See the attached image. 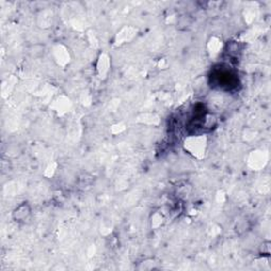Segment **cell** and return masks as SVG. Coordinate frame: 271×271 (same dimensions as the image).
I'll list each match as a JSON object with an SVG mask.
<instances>
[{
    "label": "cell",
    "mask_w": 271,
    "mask_h": 271,
    "mask_svg": "<svg viewBox=\"0 0 271 271\" xmlns=\"http://www.w3.org/2000/svg\"><path fill=\"white\" fill-rule=\"evenodd\" d=\"M207 139L204 136H191L186 139L184 148L195 157H203L206 152Z\"/></svg>",
    "instance_id": "6da1fadb"
},
{
    "label": "cell",
    "mask_w": 271,
    "mask_h": 271,
    "mask_svg": "<svg viewBox=\"0 0 271 271\" xmlns=\"http://www.w3.org/2000/svg\"><path fill=\"white\" fill-rule=\"evenodd\" d=\"M215 80L216 84L222 87H227L228 89L235 87L236 83H238V80L231 74L227 71H222V72H216L215 73Z\"/></svg>",
    "instance_id": "7a4b0ae2"
},
{
    "label": "cell",
    "mask_w": 271,
    "mask_h": 271,
    "mask_svg": "<svg viewBox=\"0 0 271 271\" xmlns=\"http://www.w3.org/2000/svg\"><path fill=\"white\" fill-rule=\"evenodd\" d=\"M31 214V207L28 203H22L18 207H16L13 213L12 217L15 222H24Z\"/></svg>",
    "instance_id": "3957f363"
}]
</instances>
